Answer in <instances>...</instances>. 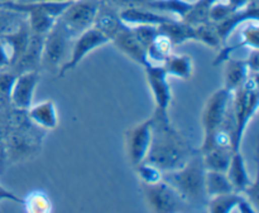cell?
<instances>
[{
  "label": "cell",
  "mask_w": 259,
  "mask_h": 213,
  "mask_svg": "<svg viewBox=\"0 0 259 213\" xmlns=\"http://www.w3.org/2000/svg\"><path fill=\"white\" fill-rule=\"evenodd\" d=\"M152 119V141L146 163L158 168L162 173L174 172L184 167L199 151L189 139L171 123L168 111L154 109Z\"/></svg>",
  "instance_id": "cell-1"
},
{
  "label": "cell",
  "mask_w": 259,
  "mask_h": 213,
  "mask_svg": "<svg viewBox=\"0 0 259 213\" xmlns=\"http://www.w3.org/2000/svg\"><path fill=\"white\" fill-rule=\"evenodd\" d=\"M205 169L200 151L180 169L163 173V181L174 187L187 206L206 207L209 197L205 191Z\"/></svg>",
  "instance_id": "cell-2"
},
{
  "label": "cell",
  "mask_w": 259,
  "mask_h": 213,
  "mask_svg": "<svg viewBox=\"0 0 259 213\" xmlns=\"http://www.w3.org/2000/svg\"><path fill=\"white\" fill-rule=\"evenodd\" d=\"M46 134L47 131L34 125L29 118L23 125L9 129L5 140L7 167L35 158L42 150Z\"/></svg>",
  "instance_id": "cell-3"
},
{
  "label": "cell",
  "mask_w": 259,
  "mask_h": 213,
  "mask_svg": "<svg viewBox=\"0 0 259 213\" xmlns=\"http://www.w3.org/2000/svg\"><path fill=\"white\" fill-rule=\"evenodd\" d=\"M232 96L235 121H237L234 141H233V149H234V151H239L248 124L254 118L258 110V75L248 76L244 83L240 87H238L235 91H233Z\"/></svg>",
  "instance_id": "cell-4"
},
{
  "label": "cell",
  "mask_w": 259,
  "mask_h": 213,
  "mask_svg": "<svg viewBox=\"0 0 259 213\" xmlns=\"http://www.w3.org/2000/svg\"><path fill=\"white\" fill-rule=\"evenodd\" d=\"M71 2H33L18 3L14 0H7L5 4L15 10L27 15L28 25L33 34L46 35L56 20L61 17Z\"/></svg>",
  "instance_id": "cell-5"
},
{
  "label": "cell",
  "mask_w": 259,
  "mask_h": 213,
  "mask_svg": "<svg viewBox=\"0 0 259 213\" xmlns=\"http://www.w3.org/2000/svg\"><path fill=\"white\" fill-rule=\"evenodd\" d=\"M73 38L56 20L52 29L46 34L43 42L40 70L58 75L71 55Z\"/></svg>",
  "instance_id": "cell-6"
},
{
  "label": "cell",
  "mask_w": 259,
  "mask_h": 213,
  "mask_svg": "<svg viewBox=\"0 0 259 213\" xmlns=\"http://www.w3.org/2000/svg\"><path fill=\"white\" fill-rule=\"evenodd\" d=\"M100 0H73L58 18V23L75 39L94 25Z\"/></svg>",
  "instance_id": "cell-7"
},
{
  "label": "cell",
  "mask_w": 259,
  "mask_h": 213,
  "mask_svg": "<svg viewBox=\"0 0 259 213\" xmlns=\"http://www.w3.org/2000/svg\"><path fill=\"white\" fill-rule=\"evenodd\" d=\"M141 188L149 208L154 212L174 213L184 211L186 207H189L177 193L176 189L163 179L153 184L141 183Z\"/></svg>",
  "instance_id": "cell-8"
},
{
  "label": "cell",
  "mask_w": 259,
  "mask_h": 213,
  "mask_svg": "<svg viewBox=\"0 0 259 213\" xmlns=\"http://www.w3.org/2000/svg\"><path fill=\"white\" fill-rule=\"evenodd\" d=\"M108 43H110V40L105 37L104 34H101L98 29H95L94 27L89 28L88 30H85L83 33H81L80 35L73 39L72 48H71V55L68 61L66 62V65L61 68L60 73H58V77H62L66 73L72 71L73 68L77 67L81 62L83 61V58L88 57L91 52H94L98 48L104 47Z\"/></svg>",
  "instance_id": "cell-9"
},
{
  "label": "cell",
  "mask_w": 259,
  "mask_h": 213,
  "mask_svg": "<svg viewBox=\"0 0 259 213\" xmlns=\"http://www.w3.org/2000/svg\"><path fill=\"white\" fill-rule=\"evenodd\" d=\"M230 97H232V92L223 87L215 91L207 98L201 115V124L202 129H204V140L202 141L209 140L220 129L225 113H227L228 105H229Z\"/></svg>",
  "instance_id": "cell-10"
},
{
  "label": "cell",
  "mask_w": 259,
  "mask_h": 213,
  "mask_svg": "<svg viewBox=\"0 0 259 213\" xmlns=\"http://www.w3.org/2000/svg\"><path fill=\"white\" fill-rule=\"evenodd\" d=\"M129 163L133 168L143 163L147 158L152 141V119L132 126L124 134Z\"/></svg>",
  "instance_id": "cell-11"
},
{
  "label": "cell",
  "mask_w": 259,
  "mask_h": 213,
  "mask_svg": "<svg viewBox=\"0 0 259 213\" xmlns=\"http://www.w3.org/2000/svg\"><path fill=\"white\" fill-rule=\"evenodd\" d=\"M147 83L151 88L152 96L154 100V109L168 111L172 103V88L168 77L164 68L161 65H151L148 63L144 66Z\"/></svg>",
  "instance_id": "cell-12"
},
{
  "label": "cell",
  "mask_w": 259,
  "mask_h": 213,
  "mask_svg": "<svg viewBox=\"0 0 259 213\" xmlns=\"http://www.w3.org/2000/svg\"><path fill=\"white\" fill-rule=\"evenodd\" d=\"M40 81V71H30L17 75L10 92V105L18 110L27 111L33 105V96Z\"/></svg>",
  "instance_id": "cell-13"
},
{
  "label": "cell",
  "mask_w": 259,
  "mask_h": 213,
  "mask_svg": "<svg viewBox=\"0 0 259 213\" xmlns=\"http://www.w3.org/2000/svg\"><path fill=\"white\" fill-rule=\"evenodd\" d=\"M110 43H113L119 52L123 53L125 57L131 58V60L133 61L134 63H137V65L142 66V67L148 65L146 48H144L143 45L141 44V42L137 39L132 28L128 27V25H125V27L111 39Z\"/></svg>",
  "instance_id": "cell-14"
},
{
  "label": "cell",
  "mask_w": 259,
  "mask_h": 213,
  "mask_svg": "<svg viewBox=\"0 0 259 213\" xmlns=\"http://www.w3.org/2000/svg\"><path fill=\"white\" fill-rule=\"evenodd\" d=\"M206 209L211 213H229V212H250L255 213L257 208L254 204L239 192L222 194V196L209 198L206 203Z\"/></svg>",
  "instance_id": "cell-15"
},
{
  "label": "cell",
  "mask_w": 259,
  "mask_h": 213,
  "mask_svg": "<svg viewBox=\"0 0 259 213\" xmlns=\"http://www.w3.org/2000/svg\"><path fill=\"white\" fill-rule=\"evenodd\" d=\"M45 37L46 35H38L32 33L25 49L23 50V53L18 58L17 62L9 70L13 71L15 75L30 72V71H42L40 70V61H42V49Z\"/></svg>",
  "instance_id": "cell-16"
},
{
  "label": "cell",
  "mask_w": 259,
  "mask_h": 213,
  "mask_svg": "<svg viewBox=\"0 0 259 213\" xmlns=\"http://www.w3.org/2000/svg\"><path fill=\"white\" fill-rule=\"evenodd\" d=\"M93 27L111 42V39L125 27V24L119 15V9L104 0H100Z\"/></svg>",
  "instance_id": "cell-17"
},
{
  "label": "cell",
  "mask_w": 259,
  "mask_h": 213,
  "mask_svg": "<svg viewBox=\"0 0 259 213\" xmlns=\"http://www.w3.org/2000/svg\"><path fill=\"white\" fill-rule=\"evenodd\" d=\"M121 20L128 27H136V25H161L163 23L169 22L177 18L171 15L162 14L156 10L147 9V8H124L119 10Z\"/></svg>",
  "instance_id": "cell-18"
},
{
  "label": "cell",
  "mask_w": 259,
  "mask_h": 213,
  "mask_svg": "<svg viewBox=\"0 0 259 213\" xmlns=\"http://www.w3.org/2000/svg\"><path fill=\"white\" fill-rule=\"evenodd\" d=\"M258 20V4L257 0H252L249 4L243 9L237 10L229 17L225 18L222 22L217 23L215 28L218 30V34L222 38L223 43L227 42L228 38L232 35V33L237 29L238 25L243 24L244 22H257Z\"/></svg>",
  "instance_id": "cell-19"
},
{
  "label": "cell",
  "mask_w": 259,
  "mask_h": 213,
  "mask_svg": "<svg viewBox=\"0 0 259 213\" xmlns=\"http://www.w3.org/2000/svg\"><path fill=\"white\" fill-rule=\"evenodd\" d=\"M227 177L232 184L233 189L239 193H244L250 186H253L254 181H252L249 173H248L247 164L243 154L239 151H234L230 161L229 167L227 169Z\"/></svg>",
  "instance_id": "cell-20"
},
{
  "label": "cell",
  "mask_w": 259,
  "mask_h": 213,
  "mask_svg": "<svg viewBox=\"0 0 259 213\" xmlns=\"http://www.w3.org/2000/svg\"><path fill=\"white\" fill-rule=\"evenodd\" d=\"M27 115L34 125L46 131L55 130L58 125L57 108L52 100H46L34 106L32 105L27 110Z\"/></svg>",
  "instance_id": "cell-21"
},
{
  "label": "cell",
  "mask_w": 259,
  "mask_h": 213,
  "mask_svg": "<svg viewBox=\"0 0 259 213\" xmlns=\"http://www.w3.org/2000/svg\"><path fill=\"white\" fill-rule=\"evenodd\" d=\"M159 33L166 35L174 47L182 45L186 42H191L195 37V27L187 24L182 19H172L169 22L158 25Z\"/></svg>",
  "instance_id": "cell-22"
},
{
  "label": "cell",
  "mask_w": 259,
  "mask_h": 213,
  "mask_svg": "<svg viewBox=\"0 0 259 213\" xmlns=\"http://www.w3.org/2000/svg\"><path fill=\"white\" fill-rule=\"evenodd\" d=\"M249 75L250 72L248 70L245 60H234L229 57L225 61L224 88L233 92L244 83Z\"/></svg>",
  "instance_id": "cell-23"
},
{
  "label": "cell",
  "mask_w": 259,
  "mask_h": 213,
  "mask_svg": "<svg viewBox=\"0 0 259 213\" xmlns=\"http://www.w3.org/2000/svg\"><path fill=\"white\" fill-rule=\"evenodd\" d=\"M168 76L181 78V80H190L194 75V62L192 58L187 55H177L172 52L162 63Z\"/></svg>",
  "instance_id": "cell-24"
},
{
  "label": "cell",
  "mask_w": 259,
  "mask_h": 213,
  "mask_svg": "<svg viewBox=\"0 0 259 213\" xmlns=\"http://www.w3.org/2000/svg\"><path fill=\"white\" fill-rule=\"evenodd\" d=\"M234 150L229 146H215L201 153L202 163L206 171L225 173L229 167Z\"/></svg>",
  "instance_id": "cell-25"
},
{
  "label": "cell",
  "mask_w": 259,
  "mask_h": 213,
  "mask_svg": "<svg viewBox=\"0 0 259 213\" xmlns=\"http://www.w3.org/2000/svg\"><path fill=\"white\" fill-rule=\"evenodd\" d=\"M258 45H259V28L257 25V23L254 24H249L248 27H245L242 32V40L237 44L232 45V47H227V48H223L220 50V53L218 55L217 60H215L214 65H220V63H224L228 58L230 57L233 52L238 48H242V47H248L250 49H258Z\"/></svg>",
  "instance_id": "cell-26"
},
{
  "label": "cell",
  "mask_w": 259,
  "mask_h": 213,
  "mask_svg": "<svg viewBox=\"0 0 259 213\" xmlns=\"http://www.w3.org/2000/svg\"><path fill=\"white\" fill-rule=\"evenodd\" d=\"M25 22H27V15L24 13L8 7L5 2L0 4V37L15 32Z\"/></svg>",
  "instance_id": "cell-27"
},
{
  "label": "cell",
  "mask_w": 259,
  "mask_h": 213,
  "mask_svg": "<svg viewBox=\"0 0 259 213\" xmlns=\"http://www.w3.org/2000/svg\"><path fill=\"white\" fill-rule=\"evenodd\" d=\"M205 191L209 198L235 192L228 179L227 173L211 171H206L205 174Z\"/></svg>",
  "instance_id": "cell-28"
},
{
  "label": "cell",
  "mask_w": 259,
  "mask_h": 213,
  "mask_svg": "<svg viewBox=\"0 0 259 213\" xmlns=\"http://www.w3.org/2000/svg\"><path fill=\"white\" fill-rule=\"evenodd\" d=\"M174 44L171 40L162 33H158L156 39L152 42L147 49V60L151 65H161L163 61L174 52Z\"/></svg>",
  "instance_id": "cell-29"
},
{
  "label": "cell",
  "mask_w": 259,
  "mask_h": 213,
  "mask_svg": "<svg viewBox=\"0 0 259 213\" xmlns=\"http://www.w3.org/2000/svg\"><path fill=\"white\" fill-rule=\"evenodd\" d=\"M194 42H200L202 44L207 45L214 49H220L223 45L222 38L218 34V30L215 24L211 22L204 23L195 27V37Z\"/></svg>",
  "instance_id": "cell-30"
},
{
  "label": "cell",
  "mask_w": 259,
  "mask_h": 213,
  "mask_svg": "<svg viewBox=\"0 0 259 213\" xmlns=\"http://www.w3.org/2000/svg\"><path fill=\"white\" fill-rule=\"evenodd\" d=\"M23 206L30 213H46L52 211V202L42 191H35L28 194L27 198L23 199Z\"/></svg>",
  "instance_id": "cell-31"
},
{
  "label": "cell",
  "mask_w": 259,
  "mask_h": 213,
  "mask_svg": "<svg viewBox=\"0 0 259 213\" xmlns=\"http://www.w3.org/2000/svg\"><path fill=\"white\" fill-rule=\"evenodd\" d=\"M134 169L137 171V174H138V178L142 184H153L163 179V173L158 168H156L152 164L146 163V162L137 166Z\"/></svg>",
  "instance_id": "cell-32"
},
{
  "label": "cell",
  "mask_w": 259,
  "mask_h": 213,
  "mask_svg": "<svg viewBox=\"0 0 259 213\" xmlns=\"http://www.w3.org/2000/svg\"><path fill=\"white\" fill-rule=\"evenodd\" d=\"M133 30L134 35L137 37V39L141 42V44L146 48V50L148 49L149 45L152 44L156 37L158 35L159 30L157 25H136V27H131Z\"/></svg>",
  "instance_id": "cell-33"
},
{
  "label": "cell",
  "mask_w": 259,
  "mask_h": 213,
  "mask_svg": "<svg viewBox=\"0 0 259 213\" xmlns=\"http://www.w3.org/2000/svg\"><path fill=\"white\" fill-rule=\"evenodd\" d=\"M104 2L109 3L119 10L124 8H147L159 13V0H104Z\"/></svg>",
  "instance_id": "cell-34"
},
{
  "label": "cell",
  "mask_w": 259,
  "mask_h": 213,
  "mask_svg": "<svg viewBox=\"0 0 259 213\" xmlns=\"http://www.w3.org/2000/svg\"><path fill=\"white\" fill-rule=\"evenodd\" d=\"M15 78H17V75L9 68L0 70V95L3 97L10 100V92H12V88L14 86Z\"/></svg>",
  "instance_id": "cell-35"
},
{
  "label": "cell",
  "mask_w": 259,
  "mask_h": 213,
  "mask_svg": "<svg viewBox=\"0 0 259 213\" xmlns=\"http://www.w3.org/2000/svg\"><path fill=\"white\" fill-rule=\"evenodd\" d=\"M248 66V70H249L250 75H258L259 71V53L258 49H252V52L249 53L248 58L245 60Z\"/></svg>",
  "instance_id": "cell-36"
},
{
  "label": "cell",
  "mask_w": 259,
  "mask_h": 213,
  "mask_svg": "<svg viewBox=\"0 0 259 213\" xmlns=\"http://www.w3.org/2000/svg\"><path fill=\"white\" fill-rule=\"evenodd\" d=\"M12 63V57H10L9 49L7 48L5 43L0 39V70L9 68Z\"/></svg>",
  "instance_id": "cell-37"
},
{
  "label": "cell",
  "mask_w": 259,
  "mask_h": 213,
  "mask_svg": "<svg viewBox=\"0 0 259 213\" xmlns=\"http://www.w3.org/2000/svg\"><path fill=\"white\" fill-rule=\"evenodd\" d=\"M18 3H33V2H73V0H14Z\"/></svg>",
  "instance_id": "cell-38"
},
{
  "label": "cell",
  "mask_w": 259,
  "mask_h": 213,
  "mask_svg": "<svg viewBox=\"0 0 259 213\" xmlns=\"http://www.w3.org/2000/svg\"><path fill=\"white\" fill-rule=\"evenodd\" d=\"M0 2H7V0H0Z\"/></svg>",
  "instance_id": "cell-39"
},
{
  "label": "cell",
  "mask_w": 259,
  "mask_h": 213,
  "mask_svg": "<svg viewBox=\"0 0 259 213\" xmlns=\"http://www.w3.org/2000/svg\"><path fill=\"white\" fill-rule=\"evenodd\" d=\"M2 3H3V2H0V4H2Z\"/></svg>",
  "instance_id": "cell-40"
}]
</instances>
